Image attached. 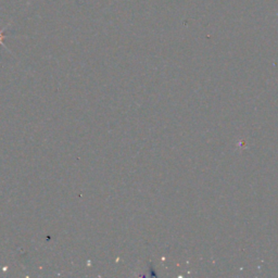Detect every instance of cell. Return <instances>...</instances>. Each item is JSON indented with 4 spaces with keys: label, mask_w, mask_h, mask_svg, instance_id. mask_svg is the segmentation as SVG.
<instances>
[{
    "label": "cell",
    "mask_w": 278,
    "mask_h": 278,
    "mask_svg": "<svg viewBox=\"0 0 278 278\" xmlns=\"http://www.w3.org/2000/svg\"><path fill=\"white\" fill-rule=\"evenodd\" d=\"M8 26H9V25L4 26L3 29H0V45H2V46H4L3 40H4V38H6V37H7V34L4 33V31H6V30L8 29ZM4 47H6V46H4ZM6 48H7V47H6ZM7 49H8V48H7Z\"/></svg>",
    "instance_id": "1"
}]
</instances>
